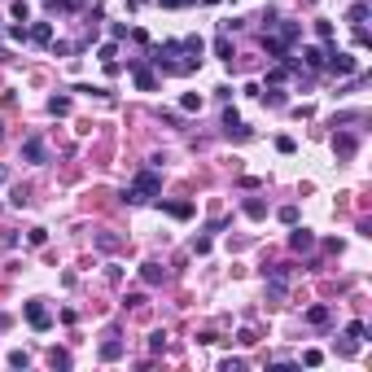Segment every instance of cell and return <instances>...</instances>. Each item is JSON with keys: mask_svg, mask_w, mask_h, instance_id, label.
Segmentation results:
<instances>
[{"mask_svg": "<svg viewBox=\"0 0 372 372\" xmlns=\"http://www.w3.org/2000/svg\"><path fill=\"white\" fill-rule=\"evenodd\" d=\"M123 355V341H105V346H101V359H119Z\"/></svg>", "mask_w": 372, "mask_h": 372, "instance_id": "277c9868", "label": "cell"}, {"mask_svg": "<svg viewBox=\"0 0 372 372\" xmlns=\"http://www.w3.org/2000/svg\"><path fill=\"white\" fill-rule=\"evenodd\" d=\"M306 320H311V324H324L328 311H324V306H311V311H306Z\"/></svg>", "mask_w": 372, "mask_h": 372, "instance_id": "ba28073f", "label": "cell"}, {"mask_svg": "<svg viewBox=\"0 0 372 372\" xmlns=\"http://www.w3.org/2000/svg\"><path fill=\"white\" fill-rule=\"evenodd\" d=\"M0 180H5V171H0Z\"/></svg>", "mask_w": 372, "mask_h": 372, "instance_id": "30bf717a", "label": "cell"}, {"mask_svg": "<svg viewBox=\"0 0 372 372\" xmlns=\"http://www.w3.org/2000/svg\"><path fill=\"white\" fill-rule=\"evenodd\" d=\"M153 193H158V175H153V171H145V175H136V184H131L127 188V197H131V202H149V197Z\"/></svg>", "mask_w": 372, "mask_h": 372, "instance_id": "6da1fadb", "label": "cell"}, {"mask_svg": "<svg viewBox=\"0 0 372 372\" xmlns=\"http://www.w3.org/2000/svg\"><path fill=\"white\" fill-rule=\"evenodd\" d=\"M328 66H333V70H341V75H350V70H355V62H350L346 53H333V62H328Z\"/></svg>", "mask_w": 372, "mask_h": 372, "instance_id": "3957f363", "label": "cell"}, {"mask_svg": "<svg viewBox=\"0 0 372 372\" xmlns=\"http://www.w3.org/2000/svg\"><path fill=\"white\" fill-rule=\"evenodd\" d=\"M166 210H171L175 219H184V215H193V206H188V202H171V206H166Z\"/></svg>", "mask_w": 372, "mask_h": 372, "instance_id": "8992f818", "label": "cell"}, {"mask_svg": "<svg viewBox=\"0 0 372 372\" xmlns=\"http://www.w3.org/2000/svg\"><path fill=\"white\" fill-rule=\"evenodd\" d=\"M26 320H31L35 328H48L53 320H48V311H44V302H26Z\"/></svg>", "mask_w": 372, "mask_h": 372, "instance_id": "7a4b0ae2", "label": "cell"}, {"mask_svg": "<svg viewBox=\"0 0 372 372\" xmlns=\"http://www.w3.org/2000/svg\"><path fill=\"white\" fill-rule=\"evenodd\" d=\"M363 18H368V5H355V9H350V22H355L359 31H363Z\"/></svg>", "mask_w": 372, "mask_h": 372, "instance_id": "5b68a950", "label": "cell"}, {"mask_svg": "<svg viewBox=\"0 0 372 372\" xmlns=\"http://www.w3.org/2000/svg\"><path fill=\"white\" fill-rule=\"evenodd\" d=\"M294 250H311V232H294Z\"/></svg>", "mask_w": 372, "mask_h": 372, "instance_id": "9c48e42d", "label": "cell"}, {"mask_svg": "<svg viewBox=\"0 0 372 372\" xmlns=\"http://www.w3.org/2000/svg\"><path fill=\"white\" fill-rule=\"evenodd\" d=\"M26 158H31V162H40V158H44V145H40V140H26Z\"/></svg>", "mask_w": 372, "mask_h": 372, "instance_id": "52a82bcc", "label": "cell"}]
</instances>
